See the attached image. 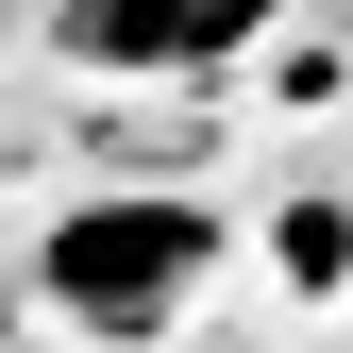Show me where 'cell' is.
Masks as SVG:
<instances>
[{
  "mask_svg": "<svg viewBox=\"0 0 353 353\" xmlns=\"http://www.w3.org/2000/svg\"><path fill=\"white\" fill-rule=\"evenodd\" d=\"M34 286H51L84 336H168V320L219 286V219H202V202H168V185L68 202V219H51V252H34Z\"/></svg>",
  "mask_w": 353,
  "mask_h": 353,
  "instance_id": "cell-1",
  "label": "cell"
},
{
  "mask_svg": "<svg viewBox=\"0 0 353 353\" xmlns=\"http://www.w3.org/2000/svg\"><path fill=\"white\" fill-rule=\"evenodd\" d=\"M252 17H270V0H68V51L84 68H202V51H236Z\"/></svg>",
  "mask_w": 353,
  "mask_h": 353,
  "instance_id": "cell-2",
  "label": "cell"
},
{
  "mask_svg": "<svg viewBox=\"0 0 353 353\" xmlns=\"http://www.w3.org/2000/svg\"><path fill=\"white\" fill-rule=\"evenodd\" d=\"M286 270H303V286H336V270H353V219H336V202H303V219H286Z\"/></svg>",
  "mask_w": 353,
  "mask_h": 353,
  "instance_id": "cell-3",
  "label": "cell"
}]
</instances>
